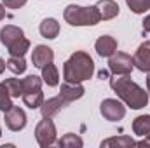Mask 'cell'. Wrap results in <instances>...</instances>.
<instances>
[{"label": "cell", "instance_id": "obj_15", "mask_svg": "<svg viewBox=\"0 0 150 148\" xmlns=\"http://www.w3.org/2000/svg\"><path fill=\"white\" fill-rule=\"evenodd\" d=\"M38 32H40L42 37L47 38V40L56 38L59 35V23H58V19H54V18H45V19L40 23Z\"/></svg>", "mask_w": 150, "mask_h": 148}, {"label": "cell", "instance_id": "obj_20", "mask_svg": "<svg viewBox=\"0 0 150 148\" xmlns=\"http://www.w3.org/2000/svg\"><path fill=\"white\" fill-rule=\"evenodd\" d=\"M7 65V70L12 72L14 75H21L26 72V61H25V56H9V59L5 61Z\"/></svg>", "mask_w": 150, "mask_h": 148}, {"label": "cell", "instance_id": "obj_6", "mask_svg": "<svg viewBox=\"0 0 150 148\" xmlns=\"http://www.w3.org/2000/svg\"><path fill=\"white\" fill-rule=\"evenodd\" d=\"M100 111H101V115H103L105 120H108V122H119V120H122L126 117V105L120 99L107 98V99L101 101Z\"/></svg>", "mask_w": 150, "mask_h": 148}, {"label": "cell", "instance_id": "obj_16", "mask_svg": "<svg viewBox=\"0 0 150 148\" xmlns=\"http://www.w3.org/2000/svg\"><path fill=\"white\" fill-rule=\"evenodd\" d=\"M40 70H42V80H44V84H47L49 87H56L59 84V72H58V66L54 63H47Z\"/></svg>", "mask_w": 150, "mask_h": 148}, {"label": "cell", "instance_id": "obj_22", "mask_svg": "<svg viewBox=\"0 0 150 148\" xmlns=\"http://www.w3.org/2000/svg\"><path fill=\"white\" fill-rule=\"evenodd\" d=\"M30 40L26 37H21L19 40H16L14 44H11L9 47H7V52H9V56H25L28 51H30Z\"/></svg>", "mask_w": 150, "mask_h": 148}, {"label": "cell", "instance_id": "obj_26", "mask_svg": "<svg viewBox=\"0 0 150 148\" xmlns=\"http://www.w3.org/2000/svg\"><path fill=\"white\" fill-rule=\"evenodd\" d=\"M11 106H12V96L9 94L7 87L0 82V110L5 111V110H9Z\"/></svg>", "mask_w": 150, "mask_h": 148}, {"label": "cell", "instance_id": "obj_11", "mask_svg": "<svg viewBox=\"0 0 150 148\" xmlns=\"http://www.w3.org/2000/svg\"><path fill=\"white\" fill-rule=\"evenodd\" d=\"M117 47H119V44H117V40L112 35H101L94 42V51L101 58H110L113 52L117 51Z\"/></svg>", "mask_w": 150, "mask_h": 148}, {"label": "cell", "instance_id": "obj_30", "mask_svg": "<svg viewBox=\"0 0 150 148\" xmlns=\"http://www.w3.org/2000/svg\"><path fill=\"white\" fill-rule=\"evenodd\" d=\"M5 18V5L4 4H0V21Z\"/></svg>", "mask_w": 150, "mask_h": 148}, {"label": "cell", "instance_id": "obj_28", "mask_svg": "<svg viewBox=\"0 0 150 148\" xmlns=\"http://www.w3.org/2000/svg\"><path fill=\"white\" fill-rule=\"evenodd\" d=\"M136 145H138V147H149L150 148V132L147 134V136H143L142 141H136Z\"/></svg>", "mask_w": 150, "mask_h": 148}, {"label": "cell", "instance_id": "obj_5", "mask_svg": "<svg viewBox=\"0 0 150 148\" xmlns=\"http://www.w3.org/2000/svg\"><path fill=\"white\" fill-rule=\"evenodd\" d=\"M133 68H134L133 58L126 52L115 51L108 58V70L112 72V75H131Z\"/></svg>", "mask_w": 150, "mask_h": 148}, {"label": "cell", "instance_id": "obj_29", "mask_svg": "<svg viewBox=\"0 0 150 148\" xmlns=\"http://www.w3.org/2000/svg\"><path fill=\"white\" fill-rule=\"evenodd\" d=\"M143 33H150V14H147L143 19Z\"/></svg>", "mask_w": 150, "mask_h": 148}, {"label": "cell", "instance_id": "obj_3", "mask_svg": "<svg viewBox=\"0 0 150 148\" xmlns=\"http://www.w3.org/2000/svg\"><path fill=\"white\" fill-rule=\"evenodd\" d=\"M63 19L70 26H96L101 21V16L96 5L82 7L77 4H70L63 11Z\"/></svg>", "mask_w": 150, "mask_h": 148}, {"label": "cell", "instance_id": "obj_33", "mask_svg": "<svg viewBox=\"0 0 150 148\" xmlns=\"http://www.w3.org/2000/svg\"><path fill=\"white\" fill-rule=\"evenodd\" d=\"M0 136H2V127H0Z\"/></svg>", "mask_w": 150, "mask_h": 148}, {"label": "cell", "instance_id": "obj_9", "mask_svg": "<svg viewBox=\"0 0 150 148\" xmlns=\"http://www.w3.org/2000/svg\"><path fill=\"white\" fill-rule=\"evenodd\" d=\"M133 63H134V68H138L140 72H147V73L150 72V40L140 44V47L133 56Z\"/></svg>", "mask_w": 150, "mask_h": 148}, {"label": "cell", "instance_id": "obj_14", "mask_svg": "<svg viewBox=\"0 0 150 148\" xmlns=\"http://www.w3.org/2000/svg\"><path fill=\"white\" fill-rule=\"evenodd\" d=\"M21 37H25V32L23 28L19 26H14V25H5L2 30H0V42L2 45L7 49L11 44H14L16 40H19Z\"/></svg>", "mask_w": 150, "mask_h": 148}, {"label": "cell", "instance_id": "obj_4", "mask_svg": "<svg viewBox=\"0 0 150 148\" xmlns=\"http://www.w3.org/2000/svg\"><path fill=\"white\" fill-rule=\"evenodd\" d=\"M35 140H37L38 147L42 148L51 147V145H54L58 141V131H56V125L51 120V117H42V120L37 124Z\"/></svg>", "mask_w": 150, "mask_h": 148}, {"label": "cell", "instance_id": "obj_12", "mask_svg": "<svg viewBox=\"0 0 150 148\" xmlns=\"http://www.w3.org/2000/svg\"><path fill=\"white\" fill-rule=\"evenodd\" d=\"M68 103L58 94V96H54V98H49V99H44V103H42V106H40V111H42V117H54L56 113H59V111L63 110L65 106H67Z\"/></svg>", "mask_w": 150, "mask_h": 148}, {"label": "cell", "instance_id": "obj_31", "mask_svg": "<svg viewBox=\"0 0 150 148\" xmlns=\"http://www.w3.org/2000/svg\"><path fill=\"white\" fill-rule=\"evenodd\" d=\"M5 68H7V65H5V61L0 58V75L4 73V70H5Z\"/></svg>", "mask_w": 150, "mask_h": 148}, {"label": "cell", "instance_id": "obj_24", "mask_svg": "<svg viewBox=\"0 0 150 148\" xmlns=\"http://www.w3.org/2000/svg\"><path fill=\"white\" fill-rule=\"evenodd\" d=\"M21 80H23V92H26V91H40L42 84H44L42 77H37V75H28V77H25Z\"/></svg>", "mask_w": 150, "mask_h": 148}, {"label": "cell", "instance_id": "obj_10", "mask_svg": "<svg viewBox=\"0 0 150 148\" xmlns=\"http://www.w3.org/2000/svg\"><path fill=\"white\" fill-rule=\"evenodd\" d=\"M52 61H54V51L51 47L42 45V44L33 47V51H32V63H33L35 68H42V66H45L47 63H52Z\"/></svg>", "mask_w": 150, "mask_h": 148}, {"label": "cell", "instance_id": "obj_23", "mask_svg": "<svg viewBox=\"0 0 150 148\" xmlns=\"http://www.w3.org/2000/svg\"><path fill=\"white\" fill-rule=\"evenodd\" d=\"M2 84L7 87V91H9V94H11L12 98H19V96H23V80L12 77V78H5Z\"/></svg>", "mask_w": 150, "mask_h": 148}, {"label": "cell", "instance_id": "obj_2", "mask_svg": "<svg viewBox=\"0 0 150 148\" xmlns=\"http://www.w3.org/2000/svg\"><path fill=\"white\" fill-rule=\"evenodd\" d=\"M94 75V61L86 51H75L63 65V78L68 82H86Z\"/></svg>", "mask_w": 150, "mask_h": 148}, {"label": "cell", "instance_id": "obj_8", "mask_svg": "<svg viewBox=\"0 0 150 148\" xmlns=\"http://www.w3.org/2000/svg\"><path fill=\"white\" fill-rule=\"evenodd\" d=\"M84 94H86V89H84L82 82H68V80H65L61 84V87H59V96L67 103H72V101L80 99Z\"/></svg>", "mask_w": 150, "mask_h": 148}, {"label": "cell", "instance_id": "obj_17", "mask_svg": "<svg viewBox=\"0 0 150 148\" xmlns=\"http://www.w3.org/2000/svg\"><path fill=\"white\" fill-rule=\"evenodd\" d=\"M136 145V141L131 138V136H126V134H122V136H113V138H107V140H103L101 143H100V147L101 148H107V147H117V148H131Z\"/></svg>", "mask_w": 150, "mask_h": 148}, {"label": "cell", "instance_id": "obj_21", "mask_svg": "<svg viewBox=\"0 0 150 148\" xmlns=\"http://www.w3.org/2000/svg\"><path fill=\"white\" fill-rule=\"evenodd\" d=\"M56 143H58V147H61V148H82L84 147L82 138H80L79 134H74V132L63 134Z\"/></svg>", "mask_w": 150, "mask_h": 148}, {"label": "cell", "instance_id": "obj_25", "mask_svg": "<svg viewBox=\"0 0 150 148\" xmlns=\"http://www.w3.org/2000/svg\"><path fill=\"white\" fill-rule=\"evenodd\" d=\"M126 4L134 14H145L150 11V0H126Z\"/></svg>", "mask_w": 150, "mask_h": 148}, {"label": "cell", "instance_id": "obj_32", "mask_svg": "<svg viewBox=\"0 0 150 148\" xmlns=\"http://www.w3.org/2000/svg\"><path fill=\"white\" fill-rule=\"evenodd\" d=\"M147 92L150 96V72H149V77H147Z\"/></svg>", "mask_w": 150, "mask_h": 148}, {"label": "cell", "instance_id": "obj_19", "mask_svg": "<svg viewBox=\"0 0 150 148\" xmlns=\"http://www.w3.org/2000/svg\"><path fill=\"white\" fill-rule=\"evenodd\" d=\"M133 132L140 138L147 136L150 132V115H138L133 120Z\"/></svg>", "mask_w": 150, "mask_h": 148}, {"label": "cell", "instance_id": "obj_18", "mask_svg": "<svg viewBox=\"0 0 150 148\" xmlns=\"http://www.w3.org/2000/svg\"><path fill=\"white\" fill-rule=\"evenodd\" d=\"M23 103H25V106H28L30 110H37L42 106V103H44V92H42V89L40 91H26V92H23Z\"/></svg>", "mask_w": 150, "mask_h": 148}, {"label": "cell", "instance_id": "obj_27", "mask_svg": "<svg viewBox=\"0 0 150 148\" xmlns=\"http://www.w3.org/2000/svg\"><path fill=\"white\" fill-rule=\"evenodd\" d=\"M26 2H28V0H2V4L5 5V9H12V11L21 9Z\"/></svg>", "mask_w": 150, "mask_h": 148}, {"label": "cell", "instance_id": "obj_1", "mask_svg": "<svg viewBox=\"0 0 150 148\" xmlns=\"http://www.w3.org/2000/svg\"><path fill=\"white\" fill-rule=\"evenodd\" d=\"M110 87L117 98L131 110H142L149 105V92L131 80L129 75H113L110 78Z\"/></svg>", "mask_w": 150, "mask_h": 148}, {"label": "cell", "instance_id": "obj_7", "mask_svg": "<svg viewBox=\"0 0 150 148\" xmlns=\"http://www.w3.org/2000/svg\"><path fill=\"white\" fill-rule=\"evenodd\" d=\"M4 120H5L7 129L12 131V132H19V131H23V129L26 127V122H28L25 110L19 108V106H16V105H12L9 110L4 111Z\"/></svg>", "mask_w": 150, "mask_h": 148}, {"label": "cell", "instance_id": "obj_13", "mask_svg": "<svg viewBox=\"0 0 150 148\" xmlns=\"http://www.w3.org/2000/svg\"><path fill=\"white\" fill-rule=\"evenodd\" d=\"M96 7L100 11L101 21H110L113 18H117L119 12H120V7H119V4L115 0H98Z\"/></svg>", "mask_w": 150, "mask_h": 148}]
</instances>
